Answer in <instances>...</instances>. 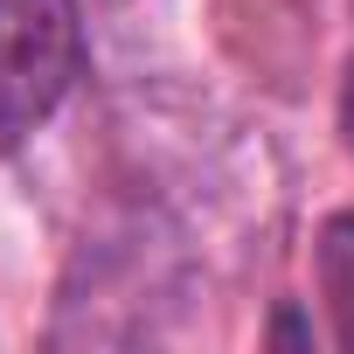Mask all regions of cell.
Returning a JSON list of instances; mask_svg holds the SVG:
<instances>
[{
    "mask_svg": "<svg viewBox=\"0 0 354 354\" xmlns=\"http://www.w3.org/2000/svg\"><path fill=\"white\" fill-rule=\"evenodd\" d=\"M91 63L77 0H0V146H21Z\"/></svg>",
    "mask_w": 354,
    "mask_h": 354,
    "instance_id": "6da1fadb",
    "label": "cell"
},
{
    "mask_svg": "<svg viewBox=\"0 0 354 354\" xmlns=\"http://www.w3.org/2000/svg\"><path fill=\"white\" fill-rule=\"evenodd\" d=\"M319 292L333 313V340L354 347V216H326L319 230Z\"/></svg>",
    "mask_w": 354,
    "mask_h": 354,
    "instance_id": "7a4b0ae2",
    "label": "cell"
},
{
    "mask_svg": "<svg viewBox=\"0 0 354 354\" xmlns=\"http://www.w3.org/2000/svg\"><path fill=\"white\" fill-rule=\"evenodd\" d=\"M340 125H347V146H354V70H347V91H340Z\"/></svg>",
    "mask_w": 354,
    "mask_h": 354,
    "instance_id": "3957f363",
    "label": "cell"
}]
</instances>
